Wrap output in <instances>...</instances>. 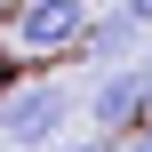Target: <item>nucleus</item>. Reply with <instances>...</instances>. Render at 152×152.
I'll list each match as a JSON object with an SVG mask.
<instances>
[{
	"label": "nucleus",
	"instance_id": "423d86ee",
	"mask_svg": "<svg viewBox=\"0 0 152 152\" xmlns=\"http://www.w3.org/2000/svg\"><path fill=\"white\" fill-rule=\"evenodd\" d=\"M120 152H152V128H128V136H120Z\"/></svg>",
	"mask_w": 152,
	"mask_h": 152
},
{
	"label": "nucleus",
	"instance_id": "20e7f679",
	"mask_svg": "<svg viewBox=\"0 0 152 152\" xmlns=\"http://www.w3.org/2000/svg\"><path fill=\"white\" fill-rule=\"evenodd\" d=\"M136 40H144V24H136L128 8H104V16H88V40H80V48H88L96 64H128Z\"/></svg>",
	"mask_w": 152,
	"mask_h": 152
},
{
	"label": "nucleus",
	"instance_id": "f03ea898",
	"mask_svg": "<svg viewBox=\"0 0 152 152\" xmlns=\"http://www.w3.org/2000/svg\"><path fill=\"white\" fill-rule=\"evenodd\" d=\"M64 120H72V88L64 80H32V88H16L0 104V136L16 152H56V128Z\"/></svg>",
	"mask_w": 152,
	"mask_h": 152
},
{
	"label": "nucleus",
	"instance_id": "0eeeda50",
	"mask_svg": "<svg viewBox=\"0 0 152 152\" xmlns=\"http://www.w3.org/2000/svg\"><path fill=\"white\" fill-rule=\"evenodd\" d=\"M120 8H128V16H136V24L152 32V0H120Z\"/></svg>",
	"mask_w": 152,
	"mask_h": 152
},
{
	"label": "nucleus",
	"instance_id": "39448f33",
	"mask_svg": "<svg viewBox=\"0 0 152 152\" xmlns=\"http://www.w3.org/2000/svg\"><path fill=\"white\" fill-rule=\"evenodd\" d=\"M56 152H120V136H104V128H96V136H72V144H56Z\"/></svg>",
	"mask_w": 152,
	"mask_h": 152
},
{
	"label": "nucleus",
	"instance_id": "f257e3e1",
	"mask_svg": "<svg viewBox=\"0 0 152 152\" xmlns=\"http://www.w3.org/2000/svg\"><path fill=\"white\" fill-rule=\"evenodd\" d=\"M8 40H16V56H64L88 40V0H16Z\"/></svg>",
	"mask_w": 152,
	"mask_h": 152
},
{
	"label": "nucleus",
	"instance_id": "7ed1b4c3",
	"mask_svg": "<svg viewBox=\"0 0 152 152\" xmlns=\"http://www.w3.org/2000/svg\"><path fill=\"white\" fill-rule=\"evenodd\" d=\"M152 112V64H104L96 72V88H88V120L104 128V136H128V128H144Z\"/></svg>",
	"mask_w": 152,
	"mask_h": 152
}]
</instances>
